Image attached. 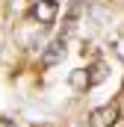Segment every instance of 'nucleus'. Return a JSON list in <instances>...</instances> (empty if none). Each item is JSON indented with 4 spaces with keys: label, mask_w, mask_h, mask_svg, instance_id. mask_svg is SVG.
Segmentation results:
<instances>
[{
    "label": "nucleus",
    "mask_w": 124,
    "mask_h": 127,
    "mask_svg": "<svg viewBox=\"0 0 124 127\" xmlns=\"http://www.w3.org/2000/svg\"><path fill=\"white\" fill-rule=\"evenodd\" d=\"M103 80H106V65H103V62L92 65V68H89V83L97 86V83H103Z\"/></svg>",
    "instance_id": "39448f33"
},
{
    "label": "nucleus",
    "mask_w": 124,
    "mask_h": 127,
    "mask_svg": "<svg viewBox=\"0 0 124 127\" xmlns=\"http://www.w3.org/2000/svg\"><path fill=\"white\" fill-rule=\"evenodd\" d=\"M68 83H71V89H77V92H86V89L92 86V83H89V68H77V71H71Z\"/></svg>",
    "instance_id": "20e7f679"
},
{
    "label": "nucleus",
    "mask_w": 124,
    "mask_h": 127,
    "mask_svg": "<svg viewBox=\"0 0 124 127\" xmlns=\"http://www.w3.org/2000/svg\"><path fill=\"white\" fill-rule=\"evenodd\" d=\"M62 56H65V44H62V38H59V41L47 44V50H44V56H41V65H56Z\"/></svg>",
    "instance_id": "7ed1b4c3"
},
{
    "label": "nucleus",
    "mask_w": 124,
    "mask_h": 127,
    "mask_svg": "<svg viewBox=\"0 0 124 127\" xmlns=\"http://www.w3.org/2000/svg\"><path fill=\"white\" fill-rule=\"evenodd\" d=\"M56 9H59V6H56V0H35V3L30 6V15L38 21V24H44V27H47V24H53V21H56Z\"/></svg>",
    "instance_id": "f03ea898"
},
{
    "label": "nucleus",
    "mask_w": 124,
    "mask_h": 127,
    "mask_svg": "<svg viewBox=\"0 0 124 127\" xmlns=\"http://www.w3.org/2000/svg\"><path fill=\"white\" fill-rule=\"evenodd\" d=\"M0 127H15V121L12 118H0Z\"/></svg>",
    "instance_id": "423d86ee"
},
{
    "label": "nucleus",
    "mask_w": 124,
    "mask_h": 127,
    "mask_svg": "<svg viewBox=\"0 0 124 127\" xmlns=\"http://www.w3.org/2000/svg\"><path fill=\"white\" fill-rule=\"evenodd\" d=\"M118 121V106L109 103V106H97L89 112V127H112Z\"/></svg>",
    "instance_id": "f257e3e1"
}]
</instances>
